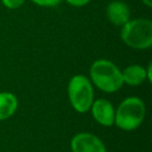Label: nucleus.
<instances>
[{
    "label": "nucleus",
    "instance_id": "1",
    "mask_svg": "<svg viewBox=\"0 0 152 152\" xmlns=\"http://www.w3.org/2000/svg\"><path fill=\"white\" fill-rule=\"evenodd\" d=\"M90 80L105 93H115L124 85L121 70L108 59H97L90 68Z\"/></svg>",
    "mask_w": 152,
    "mask_h": 152
},
{
    "label": "nucleus",
    "instance_id": "2",
    "mask_svg": "<svg viewBox=\"0 0 152 152\" xmlns=\"http://www.w3.org/2000/svg\"><path fill=\"white\" fill-rule=\"evenodd\" d=\"M121 39L128 47L145 50L152 46V22L145 18L129 20L121 27Z\"/></svg>",
    "mask_w": 152,
    "mask_h": 152
},
{
    "label": "nucleus",
    "instance_id": "3",
    "mask_svg": "<svg viewBox=\"0 0 152 152\" xmlns=\"http://www.w3.org/2000/svg\"><path fill=\"white\" fill-rule=\"evenodd\" d=\"M145 116L146 106L143 100L137 97H128L115 110V124L122 130H134L143 123Z\"/></svg>",
    "mask_w": 152,
    "mask_h": 152
},
{
    "label": "nucleus",
    "instance_id": "4",
    "mask_svg": "<svg viewBox=\"0 0 152 152\" xmlns=\"http://www.w3.org/2000/svg\"><path fill=\"white\" fill-rule=\"evenodd\" d=\"M68 96L72 107L77 113L85 114L89 112L94 102L93 83L87 76L74 75L68 85Z\"/></svg>",
    "mask_w": 152,
    "mask_h": 152
},
{
    "label": "nucleus",
    "instance_id": "5",
    "mask_svg": "<svg viewBox=\"0 0 152 152\" xmlns=\"http://www.w3.org/2000/svg\"><path fill=\"white\" fill-rule=\"evenodd\" d=\"M72 152H106L103 142L93 133L80 132L71 140Z\"/></svg>",
    "mask_w": 152,
    "mask_h": 152
},
{
    "label": "nucleus",
    "instance_id": "6",
    "mask_svg": "<svg viewBox=\"0 0 152 152\" xmlns=\"http://www.w3.org/2000/svg\"><path fill=\"white\" fill-rule=\"evenodd\" d=\"M90 110L94 120L102 126L110 127L115 124V108L107 99L100 98L94 100Z\"/></svg>",
    "mask_w": 152,
    "mask_h": 152
},
{
    "label": "nucleus",
    "instance_id": "7",
    "mask_svg": "<svg viewBox=\"0 0 152 152\" xmlns=\"http://www.w3.org/2000/svg\"><path fill=\"white\" fill-rule=\"evenodd\" d=\"M106 18L115 26L122 27L130 20V9L128 4L121 0H113L107 4L105 10Z\"/></svg>",
    "mask_w": 152,
    "mask_h": 152
},
{
    "label": "nucleus",
    "instance_id": "8",
    "mask_svg": "<svg viewBox=\"0 0 152 152\" xmlns=\"http://www.w3.org/2000/svg\"><path fill=\"white\" fill-rule=\"evenodd\" d=\"M122 73L123 83L130 87H137L147 79L146 68L140 65H130L125 68Z\"/></svg>",
    "mask_w": 152,
    "mask_h": 152
},
{
    "label": "nucleus",
    "instance_id": "9",
    "mask_svg": "<svg viewBox=\"0 0 152 152\" xmlns=\"http://www.w3.org/2000/svg\"><path fill=\"white\" fill-rule=\"evenodd\" d=\"M19 105L18 98L10 92L0 93V121L11 118L16 113Z\"/></svg>",
    "mask_w": 152,
    "mask_h": 152
},
{
    "label": "nucleus",
    "instance_id": "10",
    "mask_svg": "<svg viewBox=\"0 0 152 152\" xmlns=\"http://www.w3.org/2000/svg\"><path fill=\"white\" fill-rule=\"evenodd\" d=\"M34 4L41 7H55L63 1V0H30Z\"/></svg>",
    "mask_w": 152,
    "mask_h": 152
},
{
    "label": "nucleus",
    "instance_id": "11",
    "mask_svg": "<svg viewBox=\"0 0 152 152\" xmlns=\"http://www.w3.org/2000/svg\"><path fill=\"white\" fill-rule=\"evenodd\" d=\"M26 0H1V3L9 10H17L25 3Z\"/></svg>",
    "mask_w": 152,
    "mask_h": 152
},
{
    "label": "nucleus",
    "instance_id": "12",
    "mask_svg": "<svg viewBox=\"0 0 152 152\" xmlns=\"http://www.w3.org/2000/svg\"><path fill=\"white\" fill-rule=\"evenodd\" d=\"M69 5L74 7H83L90 3L91 0H65Z\"/></svg>",
    "mask_w": 152,
    "mask_h": 152
},
{
    "label": "nucleus",
    "instance_id": "13",
    "mask_svg": "<svg viewBox=\"0 0 152 152\" xmlns=\"http://www.w3.org/2000/svg\"><path fill=\"white\" fill-rule=\"evenodd\" d=\"M151 69H152V66L151 64H149L148 65V68H146V73H147V79L151 83Z\"/></svg>",
    "mask_w": 152,
    "mask_h": 152
},
{
    "label": "nucleus",
    "instance_id": "14",
    "mask_svg": "<svg viewBox=\"0 0 152 152\" xmlns=\"http://www.w3.org/2000/svg\"><path fill=\"white\" fill-rule=\"evenodd\" d=\"M142 2H143L144 5H146L147 7H152V0H141Z\"/></svg>",
    "mask_w": 152,
    "mask_h": 152
}]
</instances>
